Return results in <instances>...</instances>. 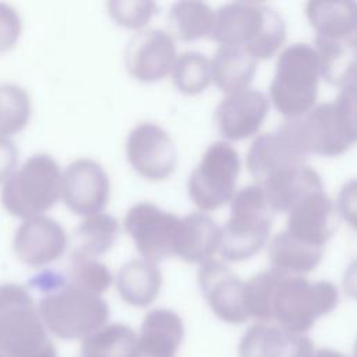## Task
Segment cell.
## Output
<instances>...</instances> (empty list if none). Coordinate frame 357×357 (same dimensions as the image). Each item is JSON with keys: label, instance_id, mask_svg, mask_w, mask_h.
Masks as SVG:
<instances>
[{"label": "cell", "instance_id": "obj_4", "mask_svg": "<svg viewBox=\"0 0 357 357\" xmlns=\"http://www.w3.org/2000/svg\"><path fill=\"white\" fill-rule=\"evenodd\" d=\"M275 213L259 184L237 190L230 201V215L220 227L219 254L222 258L240 262L258 254L271 240Z\"/></svg>", "mask_w": 357, "mask_h": 357}, {"label": "cell", "instance_id": "obj_13", "mask_svg": "<svg viewBox=\"0 0 357 357\" xmlns=\"http://www.w3.org/2000/svg\"><path fill=\"white\" fill-rule=\"evenodd\" d=\"M177 52L173 36L159 28L141 29L127 43L124 63L138 81L153 82L172 73Z\"/></svg>", "mask_w": 357, "mask_h": 357}, {"label": "cell", "instance_id": "obj_35", "mask_svg": "<svg viewBox=\"0 0 357 357\" xmlns=\"http://www.w3.org/2000/svg\"><path fill=\"white\" fill-rule=\"evenodd\" d=\"M337 216L357 231V178L346 181L335 201Z\"/></svg>", "mask_w": 357, "mask_h": 357}, {"label": "cell", "instance_id": "obj_32", "mask_svg": "<svg viewBox=\"0 0 357 357\" xmlns=\"http://www.w3.org/2000/svg\"><path fill=\"white\" fill-rule=\"evenodd\" d=\"M337 95L332 100L350 138L357 142V63L339 81Z\"/></svg>", "mask_w": 357, "mask_h": 357}, {"label": "cell", "instance_id": "obj_5", "mask_svg": "<svg viewBox=\"0 0 357 357\" xmlns=\"http://www.w3.org/2000/svg\"><path fill=\"white\" fill-rule=\"evenodd\" d=\"M38 305L15 283L0 284V351L7 357H57Z\"/></svg>", "mask_w": 357, "mask_h": 357}, {"label": "cell", "instance_id": "obj_30", "mask_svg": "<svg viewBox=\"0 0 357 357\" xmlns=\"http://www.w3.org/2000/svg\"><path fill=\"white\" fill-rule=\"evenodd\" d=\"M32 103L28 92L15 84H0V137L21 131L29 121Z\"/></svg>", "mask_w": 357, "mask_h": 357}, {"label": "cell", "instance_id": "obj_10", "mask_svg": "<svg viewBox=\"0 0 357 357\" xmlns=\"http://www.w3.org/2000/svg\"><path fill=\"white\" fill-rule=\"evenodd\" d=\"M126 156L131 167L151 181L169 177L177 160L172 137L152 121H142L131 128L126 139Z\"/></svg>", "mask_w": 357, "mask_h": 357}, {"label": "cell", "instance_id": "obj_29", "mask_svg": "<svg viewBox=\"0 0 357 357\" xmlns=\"http://www.w3.org/2000/svg\"><path fill=\"white\" fill-rule=\"evenodd\" d=\"M314 46L319 54L322 78L333 85L357 63V35L346 39L315 38Z\"/></svg>", "mask_w": 357, "mask_h": 357}, {"label": "cell", "instance_id": "obj_23", "mask_svg": "<svg viewBox=\"0 0 357 357\" xmlns=\"http://www.w3.org/2000/svg\"><path fill=\"white\" fill-rule=\"evenodd\" d=\"M275 212L286 213L303 197L324 190L319 173L308 163L291 167L264 184H259Z\"/></svg>", "mask_w": 357, "mask_h": 357}, {"label": "cell", "instance_id": "obj_11", "mask_svg": "<svg viewBox=\"0 0 357 357\" xmlns=\"http://www.w3.org/2000/svg\"><path fill=\"white\" fill-rule=\"evenodd\" d=\"M110 180L105 167L89 158H78L61 174V198L77 215L102 212L109 201Z\"/></svg>", "mask_w": 357, "mask_h": 357}, {"label": "cell", "instance_id": "obj_21", "mask_svg": "<svg viewBox=\"0 0 357 357\" xmlns=\"http://www.w3.org/2000/svg\"><path fill=\"white\" fill-rule=\"evenodd\" d=\"M305 17L315 38L346 39L357 35V3L349 0H311Z\"/></svg>", "mask_w": 357, "mask_h": 357}, {"label": "cell", "instance_id": "obj_28", "mask_svg": "<svg viewBox=\"0 0 357 357\" xmlns=\"http://www.w3.org/2000/svg\"><path fill=\"white\" fill-rule=\"evenodd\" d=\"M170 74L174 86L181 93L197 95L212 82V63L204 53L188 50L177 54Z\"/></svg>", "mask_w": 357, "mask_h": 357}, {"label": "cell", "instance_id": "obj_25", "mask_svg": "<svg viewBox=\"0 0 357 357\" xmlns=\"http://www.w3.org/2000/svg\"><path fill=\"white\" fill-rule=\"evenodd\" d=\"M117 233L119 222L112 215L98 212L84 216L73 236L70 261L96 259L109 251Z\"/></svg>", "mask_w": 357, "mask_h": 357}, {"label": "cell", "instance_id": "obj_12", "mask_svg": "<svg viewBox=\"0 0 357 357\" xmlns=\"http://www.w3.org/2000/svg\"><path fill=\"white\" fill-rule=\"evenodd\" d=\"M307 153L282 124L278 130L259 134L251 142L245 165L257 184H264L275 176L307 163Z\"/></svg>", "mask_w": 357, "mask_h": 357}, {"label": "cell", "instance_id": "obj_33", "mask_svg": "<svg viewBox=\"0 0 357 357\" xmlns=\"http://www.w3.org/2000/svg\"><path fill=\"white\" fill-rule=\"evenodd\" d=\"M106 8L116 24L131 29L144 28L158 13V4L149 0H110Z\"/></svg>", "mask_w": 357, "mask_h": 357}, {"label": "cell", "instance_id": "obj_2", "mask_svg": "<svg viewBox=\"0 0 357 357\" xmlns=\"http://www.w3.org/2000/svg\"><path fill=\"white\" fill-rule=\"evenodd\" d=\"M286 35V21L276 8L257 1H231L215 11L211 38L219 46L245 47L259 61L278 56Z\"/></svg>", "mask_w": 357, "mask_h": 357}, {"label": "cell", "instance_id": "obj_16", "mask_svg": "<svg viewBox=\"0 0 357 357\" xmlns=\"http://www.w3.org/2000/svg\"><path fill=\"white\" fill-rule=\"evenodd\" d=\"M335 201L325 188L298 199L286 212V231L298 240L324 248L335 233Z\"/></svg>", "mask_w": 357, "mask_h": 357}, {"label": "cell", "instance_id": "obj_34", "mask_svg": "<svg viewBox=\"0 0 357 357\" xmlns=\"http://www.w3.org/2000/svg\"><path fill=\"white\" fill-rule=\"evenodd\" d=\"M22 31L18 11L8 3L0 1V53L15 46Z\"/></svg>", "mask_w": 357, "mask_h": 357}, {"label": "cell", "instance_id": "obj_20", "mask_svg": "<svg viewBox=\"0 0 357 357\" xmlns=\"http://www.w3.org/2000/svg\"><path fill=\"white\" fill-rule=\"evenodd\" d=\"M324 248L307 244L286 230L271 237L268 258L272 271L280 276L293 278L311 272L322 261Z\"/></svg>", "mask_w": 357, "mask_h": 357}, {"label": "cell", "instance_id": "obj_31", "mask_svg": "<svg viewBox=\"0 0 357 357\" xmlns=\"http://www.w3.org/2000/svg\"><path fill=\"white\" fill-rule=\"evenodd\" d=\"M64 278L67 282L99 296H102L113 282L109 268L98 259L71 261L70 269Z\"/></svg>", "mask_w": 357, "mask_h": 357}, {"label": "cell", "instance_id": "obj_15", "mask_svg": "<svg viewBox=\"0 0 357 357\" xmlns=\"http://www.w3.org/2000/svg\"><path fill=\"white\" fill-rule=\"evenodd\" d=\"M67 245L63 226L45 215L25 219L13 237L15 257L29 266H43L59 259Z\"/></svg>", "mask_w": 357, "mask_h": 357}, {"label": "cell", "instance_id": "obj_6", "mask_svg": "<svg viewBox=\"0 0 357 357\" xmlns=\"http://www.w3.org/2000/svg\"><path fill=\"white\" fill-rule=\"evenodd\" d=\"M61 174L53 156L33 153L3 183L4 209L24 220L42 216L61 197Z\"/></svg>", "mask_w": 357, "mask_h": 357}, {"label": "cell", "instance_id": "obj_3", "mask_svg": "<svg viewBox=\"0 0 357 357\" xmlns=\"http://www.w3.org/2000/svg\"><path fill=\"white\" fill-rule=\"evenodd\" d=\"M321 79V60L314 43L287 45L276 59L269 102L284 120L300 119L318 105Z\"/></svg>", "mask_w": 357, "mask_h": 357}, {"label": "cell", "instance_id": "obj_14", "mask_svg": "<svg viewBox=\"0 0 357 357\" xmlns=\"http://www.w3.org/2000/svg\"><path fill=\"white\" fill-rule=\"evenodd\" d=\"M269 107L268 95L250 86L225 95L215 110V121L227 141H243L258 134Z\"/></svg>", "mask_w": 357, "mask_h": 357}, {"label": "cell", "instance_id": "obj_38", "mask_svg": "<svg viewBox=\"0 0 357 357\" xmlns=\"http://www.w3.org/2000/svg\"><path fill=\"white\" fill-rule=\"evenodd\" d=\"M0 357H7V356H6V354H3V353L0 351Z\"/></svg>", "mask_w": 357, "mask_h": 357}, {"label": "cell", "instance_id": "obj_24", "mask_svg": "<svg viewBox=\"0 0 357 357\" xmlns=\"http://www.w3.org/2000/svg\"><path fill=\"white\" fill-rule=\"evenodd\" d=\"M212 82L225 93L250 88L258 60L241 46H219L211 59Z\"/></svg>", "mask_w": 357, "mask_h": 357}, {"label": "cell", "instance_id": "obj_17", "mask_svg": "<svg viewBox=\"0 0 357 357\" xmlns=\"http://www.w3.org/2000/svg\"><path fill=\"white\" fill-rule=\"evenodd\" d=\"M220 227L206 212H191L180 218L176 255L190 264H205L219 252Z\"/></svg>", "mask_w": 357, "mask_h": 357}, {"label": "cell", "instance_id": "obj_27", "mask_svg": "<svg viewBox=\"0 0 357 357\" xmlns=\"http://www.w3.org/2000/svg\"><path fill=\"white\" fill-rule=\"evenodd\" d=\"M138 336L124 324H110L95 331L81 344V357H137Z\"/></svg>", "mask_w": 357, "mask_h": 357}, {"label": "cell", "instance_id": "obj_9", "mask_svg": "<svg viewBox=\"0 0 357 357\" xmlns=\"http://www.w3.org/2000/svg\"><path fill=\"white\" fill-rule=\"evenodd\" d=\"M283 126L291 132L307 156H339L354 144L333 102L318 103L305 116L284 120Z\"/></svg>", "mask_w": 357, "mask_h": 357}, {"label": "cell", "instance_id": "obj_18", "mask_svg": "<svg viewBox=\"0 0 357 357\" xmlns=\"http://www.w3.org/2000/svg\"><path fill=\"white\" fill-rule=\"evenodd\" d=\"M184 336L181 318L172 310H151L141 325L137 357H174Z\"/></svg>", "mask_w": 357, "mask_h": 357}, {"label": "cell", "instance_id": "obj_22", "mask_svg": "<svg viewBox=\"0 0 357 357\" xmlns=\"http://www.w3.org/2000/svg\"><path fill=\"white\" fill-rule=\"evenodd\" d=\"M198 280L202 293L218 314L223 317L236 314L244 286L225 261L213 258L202 264L198 272Z\"/></svg>", "mask_w": 357, "mask_h": 357}, {"label": "cell", "instance_id": "obj_1", "mask_svg": "<svg viewBox=\"0 0 357 357\" xmlns=\"http://www.w3.org/2000/svg\"><path fill=\"white\" fill-rule=\"evenodd\" d=\"M32 286L43 293L38 311L54 336L85 339L106 325L109 307L102 296L67 282L64 275L43 272L33 278Z\"/></svg>", "mask_w": 357, "mask_h": 357}, {"label": "cell", "instance_id": "obj_7", "mask_svg": "<svg viewBox=\"0 0 357 357\" xmlns=\"http://www.w3.org/2000/svg\"><path fill=\"white\" fill-rule=\"evenodd\" d=\"M240 169V155L229 141L212 142L188 176L187 190L194 205L208 213L230 204Z\"/></svg>", "mask_w": 357, "mask_h": 357}, {"label": "cell", "instance_id": "obj_26", "mask_svg": "<svg viewBox=\"0 0 357 357\" xmlns=\"http://www.w3.org/2000/svg\"><path fill=\"white\" fill-rule=\"evenodd\" d=\"M213 24L215 10L198 0L177 1L167 14L169 33L180 40H197L211 36Z\"/></svg>", "mask_w": 357, "mask_h": 357}, {"label": "cell", "instance_id": "obj_8", "mask_svg": "<svg viewBox=\"0 0 357 357\" xmlns=\"http://www.w3.org/2000/svg\"><path fill=\"white\" fill-rule=\"evenodd\" d=\"M123 225L144 258L158 262L176 255L180 226L177 215L163 211L152 202L142 201L126 212Z\"/></svg>", "mask_w": 357, "mask_h": 357}, {"label": "cell", "instance_id": "obj_19", "mask_svg": "<svg viewBox=\"0 0 357 357\" xmlns=\"http://www.w3.org/2000/svg\"><path fill=\"white\" fill-rule=\"evenodd\" d=\"M162 287V272L158 262L139 257L121 265L116 276V289L130 305L148 307Z\"/></svg>", "mask_w": 357, "mask_h": 357}, {"label": "cell", "instance_id": "obj_36", "mask_svg": "<svg viewBox=\"0 0 357 357\" xmlns=\"http://www.w3.org/2000/svg\"><path fill=\"white\" fill-rule=\"evenodd\" d=\"M18 149L15 144L7 138L0 137V183H4L17 167Z\"/></svg>", "mask_w": 357, "mask_h": 357}, {"label": "cell", "instance_id": "obj_37", "mask_svg": "<svg viewBox=\"0 0 357 357\" xmlns=\"http://www.w3.org/2000/svg\"><path fill=\"white\" fill-rule=\"evenodd\" d=\"M344 282L350 289L357 290V257L349 262L344 271Z\"/></svg>", "mask_w": 357, "mask_h": 357}]
</instances>
